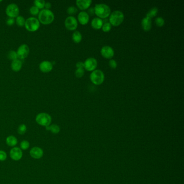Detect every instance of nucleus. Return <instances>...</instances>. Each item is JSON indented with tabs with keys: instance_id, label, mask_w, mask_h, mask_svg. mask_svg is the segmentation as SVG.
Segmentation results:
<instances>
[{
	"instance_id": "nucleus-1",
	"label": "nucleus",
	"mask_w": 184,
	"mask_h": 184,
	"mask_svg": "<svg viewBox=\"0 0 184 184\" xmlns=\"http://www.w3.org/2000/svg\"><path fill=\"white\" fill-rule=\"evenodd\" d=\"M55 15L50 10L42 9L38 15L39 22L44 25H48L52 23L54 21Z\"/></svg>"
},
{
	"instance_id": "nucleus-2",
	"label": "nucleus",
	"mask_w": 184,
	"mask_h": 184,
	"mask_svg": "<svg viewBox=\"0 0 184 184\" xmlns=\"http://www.w3.org/2000/svg\"><path fill=\"white\" fill-rule=\"evenodd\" d=\"M94 13L98 18L107 19L111 14V9L105 4H97L93 8Z\"/></svg>"
},
{
	"instance_id": "nucleus-3",
	"label": "nucleus",
	"mask_w": 184,
	"mask_h": 184,
	"mask_svg": "<svg viewBox=\"0 0 184 184\" xmlns=\"http://www.w3.org/2000/svg\"><path fill=\"white\" fill-rule=\"evenodd\" d=\"M124 20V15L122 11L116 10L112 13L109 16V23L111 25L118 26L122 24Z\"/></svg>"
},
{
	"instance_id": "nucleus-4",
	"label": "nucleus",
	"mask_w": 184,
	"mask_h": 184,
	"mask_svg": "<svg viewBox=\"0 0 184 184\" xmlns=\"http://www.w3.org/2000/svg\"><path fill=\"white\" fill-rule=\"evenodd\" d=\"M24 26L26 30H28V31L35 32L40 28V22H39L37 18L34 17H30L26 20Z\"/></svg>"
},
{
	"instance_id": "nucleus-5",
	"label": "nucleus",
	"mask_w": 184,
	"mask_h": 184,
	"mask_svg": "<svg viewBox=\"0 0 184 184\" xmlns=\"http://www.w3.org/2000/svg\"><path fill=\"white\" fill-rule=\"evenodd\" d=\"M90 80L93 84L100 85L104 81L105 76L102 71L100 70H95L92 71L90 76Z\"/></svg>"
},
{
	"instance_id": "nucleus-6",
	"label": "nucleus",
	"mask_w": 184,
	"mask_h": 184,
	"mask_svg": "<svg viewBox=\"0 0 184 184\" xmlns=\"http://www.w3.org/2000/svg\"><path fill=\"white\" fill-rule=\"evenodd\" d=\"M35 121L38 124L46 127L50 125L52 118L50 114L45 112H42L37 114L35 118Z\"/></svg>"
},
{
	"instance_id": "nucleus-7",
	"label": "nucleus",
	"mask_w": 184,
	"mask_h": 184,
	"mask_svg": "<svg viewBox=\"0 0 184 184\" xmlns=\"http://www.w3.org/2000/svg\"><path fill=\"white\" fill-rule=\"evenodd\" d=\"M20 9L18 6L15 3H11L8 6L6 9V13L9 18H16L19 15Z\"/></svg>"
},
{
	"instance_id": "nucleus-8",
	"label": "nucleus",
	"mask_w": 184,
	"mask_h": 184,
	"mask_svg": "<svg viewBox=\"0 0 184 184\" xmlns=\"http://www.w3.org/2000/svg\"><path fill=\"white\" fill-rule=\"evenodd\" d=\"M64 25L66 29L70 31L75 30L77 29L78 26V22L76 19L74 17V16H70L66 17L65 22Z\"/></svg>"
},
{
	"instance_id": "nucleus-9",
	"label": "nucleus",
	"mask_w": 184,
	"mask_h": 184,
	"mask_svg": "<svg viewBox=\"0 0 184 184\" xmlns=\"http://www.w3.org/2000/svg\"><path fill=\"white\" fill-rule=\"evenodd\" d=\"M30 49L28 45L23 44L19 47L17 50V57L19 59H26L29 54Z\"/></svg>"
},
{
	"instance_id": "nucleus-10",
	"label": "nucleus",
	"mask_w": 184,
	"mask_h": 184,
	"mask_svg": "<svg viewBox=\"0 0 184 184\" xmlns=\"http://www.w3.org/2000/svg\"><path fill=\"white\" fill-rule=\"evenodd\" d=\"M84 64V69L88 71H93L96 70L97 67V61L95 58H89L86 59Z\"/></svg>"
},
{
	"instance_id": "nucleus-11",
	"label": "nucleus",
	"mask_w": 184,
	"mask_h": 184,
	"mask_svg": "<svg viewBox=\"0 0 184 184\" xmlns=\"http://www.w3.org/2000/svg\"><path fill=\"white\" fill-rule=\"evenodd\" d=\"M101 55L107 59H111L114 55V52L113 48L110 46H104L100 50Z\"/></svg>"
},
{
	"instance_id": "nucleus-12",
	"label": "nucleus",
	"mask_w": 184,
	"mask_h": 184,
	"mask_svg": "<svg viewBox=\"0 0 184 184\" xmlns=\"http://www.w3.org/2000/svg\"><path fill=\"white\" fill-rule=\"evenodd\" d=\"M10 158L14 160H20L23 156L22 150L17 147L13 148L10 151Z\"/></svg>"
},
{
	"instance_id": "nucleus-13",
	"label": "nucleus",
	"mask_w": 184,
	"mask_h": 184,
	"mask_svg": "<svg viewBox=\"0 0 184 184\" xmlns=\"http://www.w3.org/2000/svg\"><path fill=\"white\" fill-rule=\"evenodd\" d=\"M39 69L41 72L43 73H48L50 71H52L53 69V64L52 62L48 61H44L40 64L39 65Z\"/></svg>"
},
{
	"instance_id": "nucleus-14",
	"label": "nucleus",
	"mask_w": 184,
	"mask_h": 184,
	"mask_svg": "<svg viewBox=\"0 0 184 184\" xmlns=\"http://www.w3.org/2000/svg\"><path fill=\"white\" fill-rule=\"evenodd\" d=\"M43 150L38 147H33L30 151V155L33 159H40L43 155Z\"/></svg>"
},
{
	"instance_id": "nucleus-15",
	"label": "nucleus",
	"mask_w": 184,
	"mask_h": 184,
	"mask_svg": "<svg viewBox=\"0 0 184 184\" xmlns=\"http://www.w3.org/2000/svg\"><path fill=\"white\" fill-rule=\"evenodd\" d=\"M77 7L82 10H84L90 7L92 3L91 0H77L76 2Z\"/></svg>"
},
{
	"instance_id": "nucleus-16",
	"label": "nucleus",
	"mask_w": 184,
	"mask_h": 184,
	"mask_svg": "<svg viewBox=\"0 0 184 184\" xmlns=\"http://www.w3.org/2000/svg\"><path fill=\"white\" fill-rule=\"evenodd\" d=\"M78 20L82 25H86L89 21V15L86 12L82 11L78 15Z\"/></svg>"
},
{
	"instance_id": "nucleus-17",
	"label": "nucleus",
	"mask_w": 184,
	"mask_h": 184,
	"mask_svg": "<svg viewBox=\"0 0 184 184\" xmlns=\"http://www.w3.org/2000/svg\"><path fill=\"white\" fill-rule=\"evenodd\" d=\"M141 24L143 29L145 31H149L152 28V19L146 16L142 20Z\"/></svg>"
},
{
	"instance_id": "nucleus-18",
	"label": "nucleus",
	"mask_w": 184,
	"mask_h": 184,
	"mask_svg": "<svg viewBox=\"0 0 184 184\" xmlns=\"http://www.w3.org/2000/svg\"><path fill=\"white\" fill-rule=\"evenodd\" d=\"M22 67V63L20 59H15L13 61L11 64V68L13 71L15 72H18L21 70Z\"/></svg>"
},
{
	"instance_id": "nucleus-19",
	"label": "nucleus",
	"mask_w": 184,
	"mask_h": 184,
	"mask_svg": "<svg viewBox=\"0 0 184 184\" xmlns=\"http://www.w3.org/2000/svg\"><path fill=\"white\" fill-rule=\"evenodd\" d=\"M91 24L92 28L96 30L100 29L103 25V20L98 17L94 18L92 20Z\"/></svg>"
},
{
	"instance_id": "nucleus-20",
	"label": "nucleus",
	"mask_w": 184,
	"mask_h": 184,
	"mask_svg": "<svg viewBox=\"0 0 184 184\" xmlns=\"http://www.w3.org/2000/svg\"><path fill=\"white\" fill-rule=\"evenodd\" d=\"M6 143L9 146H15L17 144V139L15 137L10 136L8 137L6 139Z\"/></svg>"
},
{
	"instance_id": "nucleus-21",
	"label": "nucleus",
	"mask_w": 184,
	"mask_h": 184,
	"mask_svg": "<svg viewBox=\"0 0 184 184\" xmlns=\"http://www.w3.org/2000/svg\"><path fill=\"white\" fill-rule=\"evenodd\" d=\"M45 129L47 131H50L54 134H57L60 132V128L59 125L52 124L46 126Z\"/></svg>"
},
{
	"instance_id": "nucleus-22",
	"label": "nucleus",
	"mask_w": 184,
	"mask_h": 184,
	"mask_svg": "<svg viewBox=\"0 0 184 184\" xmlns=\"http://www.w3.org/2000/svg\"><path fill=\"white\" fill-rule=\"evenodd\" d=\"M72 39L75 43H80L82 40V36L81 33L78 31H75L72 34Z\"/></svg>"
},
{
	"instance_id": "nucleus-23",
	"label": "nucleus",
	"mask_w": 184,
	"mask_h": 184,
	"mask_svg": "<svg viewBox=\"0 0 184 184\" xmlns=\"http://www.w3.org/2000/svg\"><path fill=\"white\" fill-rule=\"evenodd\" d=\"M158 13V9L157 7H153L151 8V9L147 13L146 16L150 19H152L153 17H155Z\"/></svg>"
},
{
	"instance_id": "nucleus-24",
	"label": "nucleus",
	"mask_w": 184,
	"mask_h": 184,
	"mask_svg": "<svg viewBox=\"0 0 184 184\" xmlns=\"http://www.w3.org/2000/svg\"><path fill=\"white\" fill-rule=\"evenodd\" d=\"M26 20L22 16H18L15 20V23L20 27L24 26Z\"/></svg>"
},
{
	"instance_id": "nucleus-25",
	"label": "nucleus",
	"mask_w": 184,
	"mask_h": 184,
	"mask_svg": "<svg viewBox=\"0 0 184 184\" xmlns=\"http://www.w3.org/2000/svg\"><path fill=\"white\" fill-rule=\"evenodd\" d=\"M45 2L44 0H35L33 1L34 6L36 7L39 9H42L44 8Z\"/></svg>"
},
{
	"instance_id": "nucleus-26",
	"label": "nucleus",
	"mask_w": 184,
	"mask_h": 184,
	"mask_svg": "<svg viewBox=\"0 0 184 184\" xmlns=\"http://www.w3.org/2000/svg\"><path fill=\"white\" fill-rule=\"evenodd\" d=\"M8 59L10 60L14 61L15 59H18L17 52L14 50H10L8 52L7 55Z\"/></svg>"
},
{
	"instance_id": "nucleus-27",
	"label": "nucleus",
	"mask_w": 184,
	"mask_h": 184,
	"mask_svg": "<svg viewBox=\"0 0 184 184\" xmlns=\"http://www.w3.org/2000/svg\"><path fill=\"white\" fill-rule=\"evenodd\" d=\"M155 23L157 26L162 27L165 24V20L162 17H158L155 20Z\"/></svg>"
},
{
	"instance_id": "nucleus-28",
	"label": "nucleus",
	"mask_w": 184,
	"mask_h": 184,
	"mask_svg": "<svg viewBox=\"0 0 184 184\" xmlns=\"http://www.w3.org/2000/svg\"><path fill=\"white\" fill-rule=\"evenodd\" d=\"M75 74L77 78H79L82 77L84 75V69H82V68L77 69L75 71Z\"/></svg>"
},
{
	"instance_id": "nucleus-29",
	"label": "nucleus",
	"mask_w": 184,
	"mask_h": 184,
	"mask_svg": "<svg viewBox=\"0 0 184 184\" xmlns=\"http://www.w3.org/2000/svg\"><path fill=\"white\" fill-rule=\"evenodd\" d=\"M111 27H112V26L111 25L110 23L109 22H107V23H105L104 24H103L102 29L104 32L108 33L111 29Z\"/></svg>"
},
{
	"instance_id": "nucleus-30",
	"label": "nucleus",
	"mask_w": 184,
	"mask_h": 184,
	"mask_svg": "<svg viewBox=\"0 0 184 184\" xmlns=\"http://www.w3.org/2000/svg\"><path fill=\"white\" fill-rule=\"evenodd\" d=\"M29 146V143L27 140H23L20 144V147H21V150H26L28 149Z\"/></svg>"
},
{
	"instance_id": "nucleus-31",
	"label": "nucleus",
	"mask_w": 184,
	"mask_h": 184,
	"mask_svg": "<svg viewBox=\"0 0 184 184\" xmlns=\"http://www.w3.org/2000/svg\"><path fill=\"white\" fill-rule=\"evenodd\" d=\"M26 126L25 124H21L20 125L17 129V132L21 135H23L26 133Z\"/></svg>"
},
{
	"instance_id": "nucleus-32",
	"label": "nucleus",
	"mask_w": 184,
	"mask_h": 184,
	"mask_svg": "<svg viewBox=\"0 0 184 184\" xmlns=\"http://www.w3.org/2000/svg\"><path fill=\"white\" fill-rule=\"evenodd\" d=\"M30 14L31 15H33V16H36L38 15L39 13H40V9L38 8H37L35 6H32L30 8Z\"/></svg>"
},
{
	"instance_id": "nucleus-33",
	"label": "nucleus",
	"mask_w": 184,
	"mask_h": 184,
	"mask_svg": "<svg viewBox=\"0 0 184 184\" xmlns=\"http://www.w3.org/2000/svg\"><path fill=\"white\" fill-rule=\"evenodd\" d=\"M78 10L77 8L75 7H69L67 9V13L70 15H73L76 14L77 13Z\"/></svg>"
},
{
	"instance_id": "nucleus-34",
	"label": "nucleus",
	"mask_w": 184,
	"mask_h": 184,
	"mask_svg": "<svg viewBox=\"0 0 184 184\" xmlns=\"http://www.w3.org/2000/svg\"><path fill=\"white\" fill-rule=\"evenodd\" d=\"M109 66L113 69H116L117 67V63L114 59H111L109 62Z\"/></svg>"
},
{
	"instance_id": "nucleus-35",
	"label": "nucleus",
	"mask_w": 184,
	"mask_h": 184,
	"mask_svg": "<svg viewBox=\"0 0 184 184\" xmlns=\"http://www.w3.org/2000/svg\"><path fill=\"white\" fill-rule=\"evenodd\" d=\"M7 157V153L3 151H0V161H4Z\"/></svg>"
},
{
	"instance_id": "nucleus-36",
	"label": "nucleus",
	"mask_w": 184,
	"mask_h": 184,
	"mask_svg": "<svg viewBox=\"0 0 184 184\" xmlns=\"http://www.w3.org/2000/svg\"><path fill=\"white\" fill-rule=\"evenodd\" d=\"M15 23V19L13 18H8L6 21V23L8 26H12Z\"/></svg>"
},
{
	"instance_id": "nucleus-37",
	"label": "nucleus",
	"mask_w": 184,
	"mask_h": 184,
	"mask_svg": "<svg viewBox=\"0 0 184 184\" xmlns=\"http://www.w3.org/2000/svg\"><path fill=\"white\" fill-rule=\"evenodd\" d=\"M76 66L77 69L79 68H82V69H84V63L82 62H79L76 63Z\"/></svg>"
},
{
	"instance_id": "nucleus-38",
	"label": "nucleus",
	"mask_w": 184,
	"mask_h": 184,
	"mask_svg": "<svg viewBox=\"0 0 184 184\" xmlns=\"http://www.w3.org/2000/svg\"><path fill=\"white\" fill-rule=\"evenodd\" d=\"M44 8H45V9H48V10H50V9L52 8V4L50 2H45V6Z\"/></svg>"
},
{
	"instance_id": "nucleus-39",
	"label": "nucleus",
	"mask_w": 184,
	"mask_h": 184,
	"mask_svg": "<svg viewBox=\"0 0 184 184\" xmlns=\"http://www.w3.org/2000/svg\"><path fill=\"white\" fill-rule=\"evenodd\" d=\"M2 0H0V2H2Z\"/></svg>"
}]
</instances>
